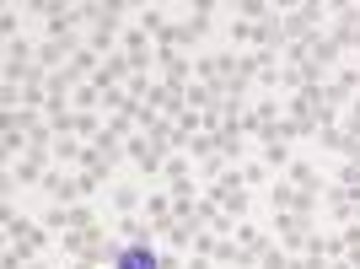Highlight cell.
I'll list each match as a JSON object with an SVG mask.
<instances>
[{
	"label": "cell",
	"instance_id": "obj_1",
	"mask_svg": "<svg viewBox=\"0 0 360 269\" xmlns=\"http://www.w3.org/2000/svg\"><path fill=\"white\" fill-rule=\"evenodd\" d=\"M119 269H162V258L150 254L146 242H135V248H124V254H119Z\"/></svg>",
	"mask_w": 360,
	"mask_h": 269
}]
</instances>
